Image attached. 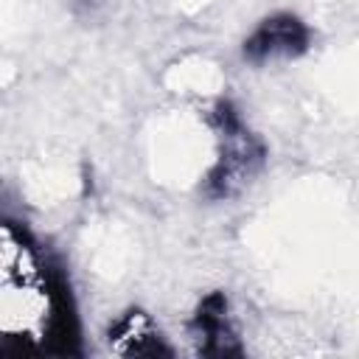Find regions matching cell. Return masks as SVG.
I'll return each instance as SVG.
<instances>
[{
  "label": "cell",
  "instance_id": "obj_2",
  "mask_svg": "<svg viewBox=\"0 0 359 359\" xmlns=\"http://www.w3.org/2000/svg\"><path fill=\"white\" fill-rule=\"evenodd\" d=\"M311 31L294 14H272L255 25V31L244 39V59L252 65H264L272 59H294L309 50Z\"/></svg>",
  "mask_w": 359,
  "mask_h": 359
},
{
  "label": "cell",
  "instance_id": "obj_4",
  "mask_svg": "<svg viewBox=\"0 0 359 359\" xmlns=\"http://www.w3.org/2000/svg\"><path fill=\"white\" fill-rule=\"evenodd\" d=\"M109 348L123 356H171V348L149 320V314L132 309L121 314L107 331Z\"/></svg>",
  "mask_w": 359,
  "mask_h": 359
},
{
  "label": "cell",
  "instance_id": "obj_1",
  "mask_svg": "<svg viewBox=\"0 0 359 359\" xmlns=\"http://www.w3.org/2000/svg\"><path fill=\"white\" fill-rule=\"evenodd\" d=\"M216 123L222 135V154L208 174L205 194L210 199H227L238 194L264 165V143L244 126L241 115L233 109L230 101H222L216 107Z\"/></svg>",
  "mask_w": 359,
  "mask_h": 359
},
{
  "label": "cell",
  "instance_id": "obj_3",
  "mask_svg": "<svg viewBox=\"0 0 359 359\" xmlns=\"http://www.w3.org/2000/svg\"><path fill=\"white\" fill-rule=\"evenodd\" d=\"M191 339L202 356H241L238 331L224 292H210L191 317Z\"/></svg>",
  "mask_w": 359,
  "mask_h": 359
}]
</instances>
